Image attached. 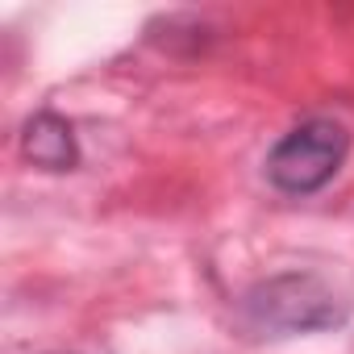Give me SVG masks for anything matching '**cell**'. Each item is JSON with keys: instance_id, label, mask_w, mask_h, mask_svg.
<instances>
[{"instance_id": "cell-1", "label": "cell", "mask_w": 354, "mask_h": 354, "mask_svg": "<svg viewBox=\"0 0 354 354\" xmlns=\"http://www.w3.org/2000/svg\"><path fill=\"white\" fill-rule=\"evenodd\" d=\"M242 321L263 337H296L337 329L346 321V300L313 271H283L259 279L242 292Z\"/></svg>"}, {"instance_id": "cell-2", "label": "cell", "mask_w": 354, "mask_h": 354, "mask_svg": "<svg viewBox=\"0 0 354 354\" xmlns=\"http://www.w3.org/2000/svg\"><path fill=\"white\" fill-rule=\"evenodd\" d=\"M350 154V129L337 117H304L267 154V184L283 196H313L342 171Z\"/></svg>"}, {"instance_id": "cell-3", "label": "cell", "mask_w": 354, "mask_h": 354, "mask_svg": "<svg viewBox=\"0 0 354 354\" xmlns=\"http://www.w3.org/2000/svg\"><path fill=\"white\" fill-rule=\"evenodd\" d=\"M21 154L42 171H75L80 167V142H75L71 121L50 113V109L34 113L21 129Z\"/></svg>"}]
</instances>
